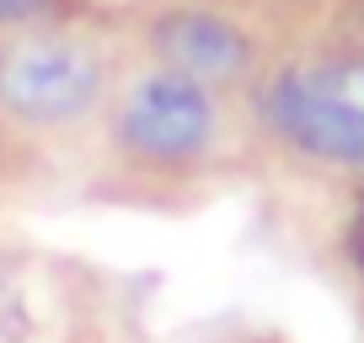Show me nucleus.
I'll return each instance as SVG.
<instances>
[{"mask_svg":"<svg viewBox=\"0 0 364 343\" xmlns=\"http://www.w3.org/2000/svg\"><path fill=\"white\" fill-rule=\"evenodd\" d=\"M257 118L316 167L364 172V54H306L257 75Z\"/></svg>","mask_w":364,"mask_h":343,"instance_id":"1","label":"nucleus"},{"mask_svg":"<svg viewBox=\"0 0 364 343\" xmlns=\"http://www.w3.org/2000/svg\"><path fill=\"white\" fill-rule=\"evenodd\" d=\"M220 97L161 65H145L113 102V145L156 172L209 161L220 145Z\"/></svg>","mask_w":364,"mask_h":343,"instance_id":"2","label":"nucleus"},{"mask_svg":"<svg viewBox=\"0 0 364 343\" xmlns=\"http://www.w3.org/2000/svg\"><path fill=\"white\" fill-rule=\"evenodd\" d=\"M107 92V59L75 33H43L0 59V102L33 129H65Z\"/></svg>","mask_w":364,"mask_h":343,"instance_id":"3","label":"nucleus"},{"mask_svg":"<svg viewBox=\"0 0 364 343\" xmlns=\"http://www.w3.org/2000/svg\"><path fill=\"white\" fill-rule=\"evenodd\" d=\"M139 43H145L150 65L198 80L215 97L257 86V75H262L257 33L241 16L204 6V0H171V6L150 11L145 27H139Z\"/></svg>","mask_w":364,"mask_h":343,"instance_id":"4","label":"nucleus"},{"mask_svg":"<svg viewBox=\"0 0 364 343\" xmlns=\"http://www.w3.org/2000/svg\"><path fill=\"white\" fill-rule=\"evenodd\" d=\"M27 327V311H22V290H16L11 274H0V343H11L22 338Z\"/></svg>","mask_w":364,"mask_h":343,"instance_id":"5","label":"nucleus"},{"mask_svg":"<svg viewBox=\"0 0 364 343\" xmlns=\"http://www.w3.org/2000/svg\"><path fill=\"white\" fill-rule=\"evenodd\" d=\"M48 6H54V0H0V22H33Z\"/></svg>","mask_w":364,"mask_h":343,"instance_id":"6","label":"nucleus"},{"mask_svg":"<svg viewBox=\"0 0 364 343\" xmlns=\"http://www.w3.org/2000/svg\"><path fill=\"white\" fill-rule=\"evenodd\" d=\"M348 258H353V268H359V279H364V199L353 204V220H348Z\"/></svg>","mask_w":364,"mask_h":343,"instance_id":"7","label":"nucleus"}]
</instances>
